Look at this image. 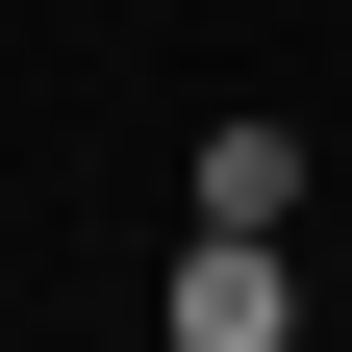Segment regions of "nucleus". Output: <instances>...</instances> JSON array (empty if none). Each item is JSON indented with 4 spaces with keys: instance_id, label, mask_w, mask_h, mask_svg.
Segmentation results:
<instances>
[{
    "instance_id": "nucleus-1",
    "label": "nucleus",
    "mask_w": 352,
    "mask_h": 352,
    "mask_svg": "<svg viewBox=\"0 0 352 352\" xmlns=\"http://www.w3.org/2000/svg\"><path fill=\"white\" fill-rule=\"evenodd\" d=\"M151 327H176V352H302V277H277V227H201Z\"/></svg>"
},
{
    "instance_id": "nucleus-2",
    "label": "nucleus",
    "mask_w": 352,
    "mask_h": 352,
    "mask_svg": "<svg viewBox=\"0 0 352 352\" xmlns=\"http://www.w3.org/2000/svg\"><path fill=\"white\" fill-rule=\"evenodd\" d=\"M201 227H302V126H277V101L201 126Z\"/></svg>"
}]
</instances>
